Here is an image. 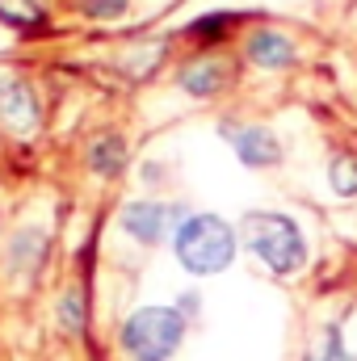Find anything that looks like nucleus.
<instances>
[{"label": "nucleus", "instance_id": "obj_1", "mask_svg": "<svg viewBox=\"0 0 357 361\" xmlns=\"http://www.w3.org/2000/svg\"><path fill=\"white\" fill-rule=\"evenodd\" d=\"M240 235L244 244L261 257V265L273 273H298L307 265V240L303 231L294 227V219L286 214H273V210H257V214H244L240 223Z\"/></svg>", "mask_w": 357, "mask_h": 361}, {"label": "nucleus", "instance_id": "obj_2", "mask_svg": "<svg viewBox=\"0 0 357 361\" xmlns=\"http://www.w3.org/2000/svg\"><path fill=\"white\" fill-rule=\"evenodd\" d=\"M236 257V231L219 214H193L177 227V261L198 277L223 273Z\"/></svg>", "mask_w": 357, "mask_h": 361}, {"label": "nucleus", "instance_id": "obj_3", "mask_svg": "<svg viewBox=\"0 0 357 361\" xmlns=\"http://www.w3.org/2000/svg\"><path fill=\"white\" fill-rule=\"evenodd\" d=\"M185 336V319L173 307H139L122 324V349L135 361H169Z\"/></svg>", "mask_w": 357, "mask_h": 361}, {"label": "nucleus", "instance_id": "obj_4", "mask_svg": "<svg viewBox=\"0 0 357 361\" xmlns=\"http://www.w3.org/2000/svg\"><path fill=\"white\" fill-rule=\"evenodd\" d=\"M173 223V206H160V202H131L122 210V227L139 240V244H160L164 231Z\"/></svg>", "mask_w": 357, "mask_h": 361}, {"label": "nucleus", "instance_id": "obj_5", "mask_svg": "<svg viewBox=\"0 0 357 361\" xmlns=\"http://www.w3.org/2000/svg\"><path fill=\"white\" fill-rule=\"evenodd\" d=\"M231 147H236V156L248 169H269V164L282 160V147H277V139L269 135L265 126H240V130H231Z\"/></svg>", "mask_w": 357, "mask_h": 361}, {"label": "nucleus", "instance_id": "obj_6", "mask_svg": "<svg viewBox=\"0 0 357 361\" xmlns=\"http://www.w3.org/2000/svg\"><path fill=\"white\" fill-rule=\"evenodd\" d=\"M0 118H4V126H13V130H34V122H38V101H34L30 85H21V80H4V85H0Z\"/></svg>", "mask_w": 357, "mask_h": 361}, {"label": "nucleus", "instance_id": "obj_7", "mask_svg": "<svg viewBox=\"0 0 357 361\" xmlns=\"http://www.w3.org/2000/svg\"><path fill=\"white\" fill-rule=\"evenodd\" d=\"M248 59H253L257 68L277 72V68H290V63H294V47H290V38L277 34V30H257V34L248 38Z\"/></svg>", "mask_w": 357, "mask_h": 361}, {"label": "nucleus", "instance_id": "obj_8", "mask_svg": "<svg viewBox=\"0 0 357 361\" xmlns=\"http://www.w3.org/2000/svg\"><path fill=\"white\" fill-rule=\"evenodd\" d=\"M223 80H227V68L219 63V59H202V63H189L185 72H181V89L193 92V97H210V92L223 89Z\"/></svg>", "mask_w": 357, "mask_h": 361}, {"label": "nucleus", "instance_id": "obj_9", "mask_svg": "<svg viewBox=\"0 0 357 361\" xmlns=\"http://www.w3.org/2000/svg\"><path fill=\"white\" fill-rule=\"evenodd\" d=\"M0 21L21 30V34H34L47 25V8L38 0H0Z\"/></svg>", "mask_w": 357, "mask_h": 361}, {"label": "nucleus", "instance_id": "obj_10", "mask_svg": "<svg viewBox=\"0 0 357 361\" xmlns=\"http://www.w3.org/2000/svg\"><path fill=\"white\" fill-rule=\"evenodd\" d=\"M89 164L97 173H105V177H114L122 164H126V147H122V139H114V135H105V139H97L89 147Z\"/></svg>", "mask_w": 357, "mask_h": 361}, {"label": "nucleus", "instance_id": "obj_11", "mask_svg": "<svg viewBox=\"0 0 357 361\" xmlns=\"http://www.w3.org/2000/svg\"><path fill=\"white\" fill-rule=\"evenodd\" d=\"M236 25V13H210V17H198L189 25V38L198 42H223V34Z\"/></svg>", "mask_w": 357, "mask_h": 361}, {"label": "nucleus", "instance_id": "obj_12", "mask_svg": "<svg viewBox=\"0 0 357 361\" xmlns=\"http://www.w3.org/2000/svg\"><path fill=\"white\" fill-rule=\"evenodd\" d=\"M328 180L341 197H357V160L353 156H332L328 164Z\"/></svg>", "mask_w": 357, "mask_h": 361}, {"label": "nucleus", "instance_id": "obj_13", "mask_svg": "<svg viewBox=\"0 0 357 361\" xmlns=\"http://www.w3.org/2000/svg\"><path fill=\"white\" fill-rule=\"evenodd\" d=\"M80 13H89L97 21H109V17H122L126 13V0H76Z\"/></svg>", "mask_w": 357, "mask_h": 361}, {"label": "nucleus", "instance_id": "obj_14", "mask_svg": "<svg viewBox=\"0 0 357 361\" xmlns=\"http://www.w3.org/2000/svg\"><path fill=\"white\" fill-rule=\"evenodd\" d=\"M76 307H80L76 298H68V302H63V319H68V328H80V311H76Z\"/></svg>", "mask_w": 357, "mask_h": 361}]
</instances>
